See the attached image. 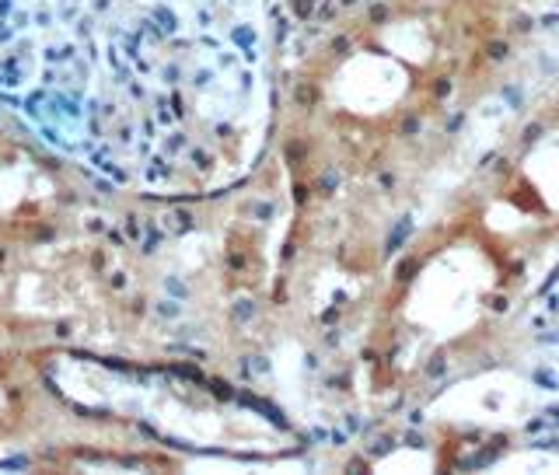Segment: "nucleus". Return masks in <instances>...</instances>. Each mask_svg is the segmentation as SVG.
Wrapping results in <instances>:
<instances>
[{
	"instance_id": "obj_1",
	"label": "nucleus",
	"mask_w": 559,
	"mask_h": 475,
	"mask_svg": "<svg viewBox=\"0 0 559 475\" xmlns=\"http://www.w3.org/2000/svg\"><path fill=\"white\" fill-rule=\"evenodd\" d=\"M0 95L151 197H214L270 130L259 0H0Z\"/></svg>"
},
{
	"instance_id": "obj_2",
	"label": "nucleus",
	"mask_w": 559,
	"mask_h": 475,
	"mask_svg": "<svg viewBox=\"0 0 559 475\" xmlns=\"http://www.w3.org/2000/svg\"><path fill=\"white\" fill-rule=\"evenodd\" d=\"M468 0H378L308 60V127L322 122L340 168L395 165L479 78L486 35Z\"/></svg>"
},
{
	"instance_id": "obj_3",
	"label": "nucleus",
	"mask_w": 559,
	"mask_h": 475,
	"mask_svg": "<svg viewBox=\"0 0 559 475\" xmlns=\"http://www.w3.org/2000/svg\"><path fill=\"white\" fill-rule=\"evenodd\" d=\"M95 270L84 256L57 252V245L0 249V332H63L95 297Z\"/></svg>"
},
{
	"instance_id": "obj_4",
	"label": "nucleus",
	"mask_w": 559,
	"mask_h": 475,
	"mask_svg": "<svg viewBox=\"0 0 559 475\" xmlns=\"http://www.w3.org/2000/svg\"><path fill=\"white\" fill-rule=\"evenodd\" d=\"M67 206L63 171L22 140L0 136V249L52 241Z\"/></svg>"
},
{
	"instance_id": "obj_5",
	"label": "nucleus",
	"mask_w": 559,
	"mask_h": 475,
	"mask_svg": "<svg viewBox=\"0 0 559 475\" xmlns=\"http://www.w3.org/2000/svg\"><path fill=\"white\" fill-rule=\"evenodd\" d=\"M14 419H17V395H14L11 384L0 381V434H4Z\"/></svg>"
}]
</instances>
